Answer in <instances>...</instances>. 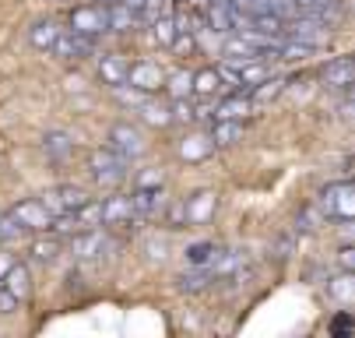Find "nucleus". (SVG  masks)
I'll return each instance as SVG.
<instances>
[{"instance_id": "nucleus-1", "label": "nucleus", "mask_w": 355, "mask_h": 338, "mask_svg": "<svg viewBox=\"0 0 355 338\" xmlns=\"http://www.w3.org/2000/svg\"><path fill=\"white\" fill-rule=\"evenodd\" d=\"M88 173H92V180H95L98 187L113 190V187H120V183L127 180L130 162H127L123 155H116L110 144H103V149H95V152L88 155Z\"/></svg>"}, {"instance_id": "nucleus-2", "label": "nucleus", "mask_w": 355, "mask_h": 338, "mask_svg": "<svg viewBox=\"0 0 355 338\" xmlns=\"http://www.w3.org/2000/svg\"><path fill=\"white\" fill-rule=\"evenodd\" d=\"M317 212L324 219H355V187L348 180H334L320 190V198H317Z\"/></svg>"}, {"instance_id": "nucleus-3", "label": "nucleus", "mask_w": 355, "mask_h": 338, "mask_svg": "<svg viewBox=\"0 0 355 338\" xmlns=\"http://www.w3.org/2000/svg\"><path fill=\"white\" fill-rule=\"evenodd\" d=\"M106 144L116 152V155H123L127 162H134V159H141L144 152H148V141H144V134L130 124V120H120V124H113L110 127V134H106Z\"/></svg>"}, {"instance_id": "nucleus-4", "label": "nucleus", "mask_w": 355, "mask_h": 338, "mask_svg": "<svg viewBox=\"0 0 355 338\" xmlns=\"http://www.w3.org/2000/svg\"><path fill=\"white\" fill-rule=\"evenodd\" d=\"M39 201L46 205V212L49 215H67V212H74V208H81L88 198H85V190L81 187H74V183H57V187H46L42 194H39Z\"/></svg>"}, {"instance_id": "nucleus-5", "label": "nucleus", "mask_w": 355, "mask_h": 338, "mask_svg": "<svg viewBox=\"0 0 355 338\" xmlns=\"http://www.w3.org/2000/svg\"><path fill=\"white\" fill-rule=\"evenodd\" d=\"M162 81H166V71H162L159 60H137V64L127 67V85L144 92V95L162 92Z\"/></svg>"}, {"instance_id": "nucleus-6", "label": "nucleus", "mask_w": 355, "mask_h": 338, "mask_svg": "<svg viewBox=\"0 0 355 338\" xmlns=\"http://www.w3.org/2000/svg\"><path fill=\"white\" fill-rule=\"evenodd\" d=\"M71 32L98 39L106 32V4H81V8H74L71 11Z\"/></svg>"}, {"instance_id": "nucleus-7", "label": "nucleus", "mask_w": 355, "mask_h": 338, "mask_svg": "<svg viewBox=\"0 0 355 338\" xmlns=\"http://www.w3.org/2000/svg\"><path fill=\"white\" fill-rule=\"evenodd\" d=\"M49 53L60 57V60H85V57H92V53H95V39H88V35H81V32L64 28V32L57 35V42H53V50H49Z\"/></svg>"}, {"instance_id": "nucleus-8", "label": "nucleus", "mask_w": 355, "mask_h": 338, "mask_svg": "<svg viewBox=\"0 0 355 338\" xmlns=\"http://www.w3.org/2000/svg\"><path fill=\"white\" fill-rule=\"evenodd\" d=\"M110 251V236L103 229H85V233H74L71 236V254L78 261H95Z\"/></svg>"}, {"instance_id": "nucleus-9", "label": "nucleus", "mask_w": 355, "mask_h": 338, "mask_svg": "<svg viewBox=\"0 0 355 338\" xmlns=\"http://www.w3.org/2000/svg\"><path fill=\"white\" fill-rule=\"evenodd\" d=\"M11 215L28 229V233H49V226H53V215L46 212V205L39 198H25L11 208Z\"/></svg>"}, {"instance_id": "nucleus-10", "label": "nucleus", "mask_w": 355, "mask_h": 338, "mask_svg": "<svg viewBox=\"0 0 355 338\" xmlns=\"http://www.w3.org/2000/svg\"><path fill=\"white\" fill-rule=\"evenodd\" d=\"M130 208H134V219H155V215H162V208H166L162 187H134Z\"/></svg>"}, {"instance_id": "nucleus-11", "label": "nucleus", "mask_w": 355, "mask_h": 338, "mask_svg": "<svg viewBox=\"0 0 355 338\" xmlns=\"http://www.w3.org/2000/svg\"><path fill=\"white\" fill-rule=\"evenodd\" d=\"M215 208H218V194H215V190H197L193 198L183 201V215H187L190 226H205L215 215Z\"/></svg>"}, {"instance_id": "nucleus-12", "label": "nucleus", "mask_w": 355, "mask_h": 338, "mask_svg": "<svg viewBox=\"0 0 355 338\" xmlns=\"http://www.w3.org/2000/svg\"><path fill=\"white\" fill-rule=\"evenodd\" d=\"M0 285H4V289H8V293H11L21 307L32 300V271H28L25 264H18V261H11V268H8L4 275H0Z\"/></svg>"}, {"instance_id": "nucleus-13", "label": "nucleus", "mask_w": 355, "mask_h": 338, "mask_svg": "<svg viewBox=\"0 0 355 338\" xmlns=\"http://www.w3.org/2000/svg\"><path fill=\"white\" fill-rule=\"evenodd\" d=\"M324 85H327V88H338V92H348V88L355 85V60H352L348 53L327 60V64H324Z\"/></svg>"}, {"instance_id": "nucleus-14", "label": "nucleus", "mask_w": 355, "mask_h": 338, "mask_svg": "<svg viewBox=\"0 0 355 338\" xmlns=\"http://www.w3.org/2000/svg\"><path fill=\"white\" fill-rule=\"evenodd\" d=\"M176 152H180V159H187V162H205V159L215 152V141H211L208 130H193V134H187V137L176 144Z\"/></svg>"}, {"instance_id": "nucleus-15", "label": "nucleus", "mask_w": 355, "mask_h": 338, "mask_svg": "<svg viewBox=\"0 0 355 338\" xmlns=\"http://www.w3.org/2000/svg\"><path fill=\"white\" fill-rule=\"evenodd\" d=\"M98 215H103V226H130L134 222L130 194H113L106 201H98Z\"/></svg>"}, {"instance_id": "nucleus-16", "label": "nucleus", "mask_w": 355, "mask_h": 338, "mask_svg": "<svg viewBox=\"0 0 355 338\" xmlns=\"http://www.w3.org/2000/svg\"><path fill=\"white\" fill-rule=\"evenodd\" d=\"M42 152H46V159H53V162H67V159L78 152V141H74L67 130H46Z\"/></svg>"}, {"instance_id": "nucleus-17", "label": "nucleus", "mask_w": 355, "mask_h": 338, "mask_svg": "<svg viewBox=\"0 0 355 338\" xmlns=\"http://www.w3.org/2000/svg\"><path fill=\"white\" fill-rule=\"evenodd\" d=\"M205 28H211V32L236 28V8H232V0H211L208 11H205Z\"/></svg>"}, {"instance_id": "nucleus-18", "label": "nucleus", "mask_w": 355, "mask_h": 338, "mask_svg": "<svg viewBox=\"0 0 355 338\" xmlns=\"http://www.w3.org/2000/svg\"><path fill=\"white\" fill-rule=\"evenodd\" d=\"M137 25V11L120 4V0H113V4H106V32H116V35H127L134 32Z\"/></svg>"}, {"instance_id": "nucleus-19", "label": "nucleus", "mask_w": 355, "mask_h": 338, "mask_svg": "<svg viewBox=\"0 0 355 338\" xmlns=\"http://www.w3.org/2000/svg\"><path fill=\"white\" fill-rule=\"evenodd\" d=\"M250 113H253V99L243 95V92H236V95H225V99L218 103L215 120H246Z\"/></svg>"}, {"instance_id": "nucleus-20", "label": "nucleus", "mask_w": 355, "mask_h": 338, "mask_svg": "<svg viewBox=\"0 0 355 338\" xmlns=\"http://www.w3.org/2000/svg\"><path fill=\"white\" fill-rule=\"evenodd\" d=\"M127 57L123 53H106L103 60H98V78H103L110 88H116V85H127Z\"/></svg>"}, {"instance_id": "nucleus-21", "label": "nucleus", "mask_w": 355, "mask_h": 338, "mask_svg": "<svg viewBox=\"0 0 355 338\" xmlns=\"http://www.w3.org/2000/svg\"><path fill=\"white\" fill-rule=\"evenodd\" d=\"M218 88H222V78H218L215 67L190 71V95H200V99H215Z\"/></svg>"}, {"instance_id": "nucleus-22", "label": "nucleus", "mask_w": 355, "mask_h": 338, "mask_svg": "<svg viewBox=\"0 0 355 338\" xmlns=\"http://www.w3.org/2000/svg\"><path fill=\"white\" fill-rule=\"evenodd\" d=\"M134 110H137V113H141V120H144V124H151V127H169V124H173L169 106H166V103H159V99H151V95H144V99H141Z\"/></svg>"}, {"instance_id": "nucleus-23", "label": "nucleus", "mask_w": 355, "mask_h": 338, "mask_svg": "<svg viewBox=\"0 0 355 338\" xmlns=\"http://www.w3.org/2000/svg\"><path fill=\"white\" fill-rule=\"evenodd\" d=\"M60 32H64V28H60L53 18H42V22H35V25L28 28V42L35 46V50H46V53H49Z\"/></svg>"}, {"instance_id": "nucleus-24", "label": "nucleus", "mask_w": 355, "mask_h": 338, "mask_svg": "<svg viewBox=\"0 0 355 338\" xmlns=\"http://www.w3.org/2000/svg\"><path fill=\"white\" fill-rule=\"evenodd\" d=\"M208 134L215 141V149H229V144H236L243 137V120H211Z\"/></svg>"}, {"instance_id": "nucleus-25", "label": "nucleus", "mask_w": 355, "mask_h": 338, "mask_svg": "<svg viewBox=\"0 0 355 338\" xmlns=\"http://www.w3.org/2000/svg\"><path fill=\"white\" fill-rule=\"evenodd\" d=\"M327 296H331L334 303L348 307V303L355 300V275H352V271H341V275L327 278Z\"/></svg>"}, {"instance_id": "nucleus-26", "label": "nucleus", "mask_w": 355, "mask_h": 338, "mask_svg": "<svg viewBox=\"0 0 355 338\" xmlns=\"http://www.w3.org/2000/svg\"><path fill=\"white\" fill-rule=\"evenodd\" d=\"M60 254H64V239H60L57 233H53V236H39V239H32V257H35V261L53 264Z\"/></svg>"}, {"instance_id": "nucleus-27", "label": "nucleus", "mask_w": 355, "mask_h": 338, "mask_svg": "<svg viewBox=\"0 0 355 338\" xmlns=\"http://www.w3.org/2000/svg\"><path fill=\"white\" fill-rule=\"evenodd\" d=\"M285 92V78H261L257 85H253L250 88V99H253V106H257V103H271V99H278V95Z\"/></svg>"}, {"instance_id": "nucleus-28", "label": "nucleus", "mask_w": 355, "mask_h": 338, "mask_svg": "<svg viewBox=\"0 0 355 338\" xmlns=\"http://www.w3.org/2000/svg\"><path fill=\"white\" fill-rule=\"evenodd\" d=\"M208 282H215L208 268H187V271L176 278L180 293H200V289H208Z\"/></svg>"}, {"instance_id": "nucleus-29", "label": "nucleus", "mask_w": 355, "mask_h": 338, "mask_svg": "<svg viewBox=\"0 0 355 338\" xmlns=\"http://www.w3.org/2000/svg\"><path fill=\"white\" fill-rule=\"evenodd\" d=\"M211 251H215L211 239H193V244H187V251H183L187 268H205V264H208V257H211Z\"/></svg>"}, {"instance_id": "nucleus-30", "label": "nucleus", "mask_w": 355, "mask_h": 338, "mask_svg": "<svg viewBox=\"0 0 355 338\" xmlns=\"http://www.w3.org/2000/svg\"><path fill=\"white\" fill-rule=\"evenodd\" d=\"M162 88H166L169 99H190V71H173V74H166Z\"/></svg>"}, {"instance_id": "nucleus-31", "label": "nucleus", "mask_w": 355, "mask_h": 338, "mask_svg": "<svg viewBox=\"0 0 355 338\" xmlns=\"http://www.w3.org/2000/svg\"><path fill=\"white\" fill-rule=\"evenodd\" d=\"M151 39H155L159 46H166V50H169V42L176 39V22H173V11L151 22Z\"/></svg>"}, {"instance_id": "nucleus-32", "label": "nucleus", "mask_w": 355, "mask_h": 338, "mask_svg": "<svg viewBox=\"0 0 355 338\" xmlns=\"http://www.w3.org/2000/svg\"><path fill=\"white\" fill-rule=\"evenodd\" d=\"M25 236H28V229L15 215H0V244H21Z\"/></svg>"}, {"instance_id": "nucleus-33", "label": "nucleus", "mask_w": 355, "mask_h": 338, "mask_svg": "<svg viewBox=\"0 0 355 338\" xmlns=\"http://www.w3.org/2000/svg\"><path fill=\"white\" fill-rule=\"evenodd\" d=\"M141 251H144V257H148L151 264H162V261L169 257V239H166V236H148L144 244H141Z\"/></svg>"}, {"instance_id": "nucleus-34", "label": "nucleus", "mask_w": 355, "mask_h": 338, "mask_svg": "<svg viewBox=\"0 0 355 338\" xmlns=\"http://www.w3.org/2000/svg\"><path fill=\"white\" fill-rule=\"evenodd\" d=\"M169 11H173V0H141L137 18H144V22L151 25L155 18H162V15H169Z\"/></svg>"}, {"instance_id": "nucleus-35", "label": "nucleus", "mask_w": 355, "mask_h": 338, "mask_svg": "<svg viewBox=\"0 0 355 338\" xmlns=\"http://www.w3.org/2000/svg\"><path fill=\"white\" fill-rule=\"evenodd\" d=\"M320 219H324V215H320L317 208H306V212H302V215L295 219V229H302V233H313Z\"/></svg>"}, {"instance_id": "nucleus-36", "label": "nucleus", "mask_w": 355, "mask_h": 338, "mask_svg": "<svg viewBox=\"0 0 355 338\" xmlns=\"http://www.w3.org/2000/svg\"><path fill=\"white\" fill-rule=\"evenodd\" d=\"M113 92H116V99H120L123 106H137V103L144 99V92H137V88H127V85H116Z\"/></svg>"}, {"instance_id": "nucleus-37", "label": "nucleus", "mask_w": 355, "mask_h": 338, "mask_svg": "<svg viewBox=\"0 0 355 338\" xmlns=\"http://www.w3.org/2000/svg\"><path fill=\"white\" fill-rule=\"evenodd\" d=\"M18 310H21V303H18V300L8 293L4 285H0V314H4V317H11V314H18Z\"/></svg>"}, {"instance_id": "nucleus-38", "label": "nucleus", "mask_w": 355, "mask_h": 338, "mask_svg": "<svg viewBox=\"0 0 355 338\" xmlns=\"http://www.w3.org/2000/svg\"><path fill=\"white\" fill-rule=\"evenodd\" d=\"M166 183V176L159 173V169H144L141 176H137V187H162Z\"/></svg>"}, {"instance_id": "nucleus-39", "label": "nucleus", "mask_w": 355, "mask_h": 338, "mask_svg": "<svg viewBox=\"0 0 355 338\" xmlns=\"http://www.w3.org/2000/svg\"><path fill=\"white\" fill-rule=\"evenodd\" d=\"M338 264H341V271H352V268H355V247H352V244H341Z\"/></svg>"}, {"instance_id": "nucleus-40", "label": "nucleus", "mask_w": 355, "mask_h": 338, "mask_svg": "<svg viewBox=\"0 0 355 338\" xmlns=\"http://www.w3.org/2000/svg\"><path fill=\"white\" fill-rule=\"evenodd\" d=\"M348 328H352V317H348V314H338V317L331 321V335H348Z\"/></svg>"}, {"instance_id": "nucleus-41", "label": "nucleus", "mask_w": 355, "mask_h": 338, "mask_svg": "<svg viewBox=\"0 0 355 338\" xmlns=\"http://www.w3.org/2000/svg\"><path fill=\"white\" fill-rule=\"evenodd\" d=\"M169 226H187V215H183V201H176L169 208Z\"/></svg>"}, {"instance_id": "nucleus-42", "label": "nucleus", "mask_w": 355, "mask_h": 338, "mask_svg": "<svg viewBox=\"0 0 355 338\" xmlns=\"http://www.w3.org/2000/svg\"><path fill=\"white\" fill-rule=\"evenodd\" d=\"M338 110H341V120H352V99H348V95H345V103Z\"/></svg>"}, {"instance_id": "nucleus-43", "label": "nucleus", "mask_w": 355, "mask_h": 338, "mask_svg": "<svg viewBox=\"0 0 355 338\" xmlns=\"http://www.w3.org/2000/svg\"><path fill=\"white\" fill-rule=\"evenodd\" d=\"M120 4H127V8H134V11H137V8H141V0H120Z\"/></svg>"}, {"instance_id": "nucleus-44", "label": "nucleus", "mask_w": 355, "mask_h": 338, "mask_svg": "<svg viewBox=\"0 0 355 338\" xmlns=\"http://www.w3.org/2000/svg\"><path fill=\"white\" fill-rule=\"evenodd\" d=\"M103 4H113V0H103Z\"/></svg>"}]
</instances>
